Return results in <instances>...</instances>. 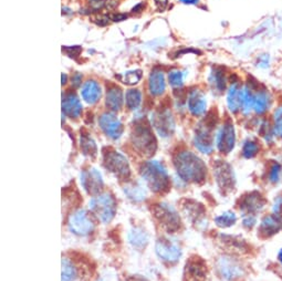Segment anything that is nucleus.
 Masks as SVG:
<instances>
[{
    "instance_id": "f257e3e1",
    "label": "nucleus",
    "mask_w": 282,
    "mask_h": 281,
    "mask_svg": "<svg viewBox=\"0 0 282 281\" xmlns=\"http://www.w3.org/2000/svg\"><path fill=\"white\" fill-rule=\"evenodd\" d=\"M174 165L177 175L184 182L200 184L206 178V165L192 152H180L174 159Z\"/></svg>"
},
{
    "instance_id": "f03ea898",
    "label": "nucleus",
    "mask_w": 282,
    "mask_h": 281,
    "mask_svg": "<svg viewBox=\"0 0 282 281\" xmlns=\"http://www.w3.org/2000/svg\"><path fill=\"white\" fill-rule=\"evenodd\" d=\"M142 178L154 193H164L169 189V177L166 169L159 161H149L141 169Z\"/></svg>"
},
{
    "instance_id": "7ed1b4c3",
    "label": "nucleus",
    "mask_w": 282,
    "mask_h": 281,
    "mask_svg": "<svg viewBox=\"0 0 282 281\" xmlns=\"http://www.w3.org/2000/svg\"><path fill=\"white\" fill-rule=\"evenodd\" d=\"M131 140L134 147L143 155L152 156L156 152V139L146 122H138L134 126Z\"/></svg>"
},
{
    "instance_id": "20e7f679",
    "label": "nucleus",
    "mask_w": 282,
    "mask_h": 281,
    "mask_svg": "<svg viewBox=\"0 0 282 281\" xmlns=\"http://www.w3.org/2000/svg\"><path fill=\"white\" fill-rule=\"evenodd\" d=\"M95 217L103 224H108L112 221L116 213V202L111 194L101 193L91 199L89 204Z\"/></svg>"
},
{
    "instance_id": "39448f33",
    "label": "nucleus",
    "mask_w": 282,
    "mask_h": 281,
    "mask_svg": "<svg viewBox=\"0 0 282 281\" xmlns=\"http://www.w3.org/2000/svg\"><path fill=\"white\" fill-rule=\"evenodd\" d=\"M153 215L166 231L174 232L180 228V217L170 204L161 203L153 208Z\"/></svg>"
},
{
    "instance_id": "423d86ee",
    "label": "nucleus",
    "mask_w": 282,
    "mask_h": 281,
    "mask_svg": "<svg viewBox=\"0 0 282 281\" xmlns=\"http://www.w3.org/2000/svg\"><path fill=\"white\" fill-rule=\"evenodd\" d=\"M104 166L109 172L121 179H127L131 175L128 161L116 151H109L104 155Z\"/></svg>"
},
{
    "instance_id": "0eeeda50",
    "label": "nucleus",
    "mask_w": 282,
    "mask_h": 281,
    "mask_svg": "<svg viewBox=\"0 0 282 281\" xmlns=\"http://www.w3.org/2000/svg\"><path fill=\"white\" fill-rule=\"evenodd\" d=\"M155 252L165 264H176L181 257V249L177 241L170 238H159L155 242Z\"/></svg>"
},
{
    "instance_id": "6e6552de",
    "label": "nucleus",
    "mask_w": 282,
    "mask_h": 281,
    "mask_svg": "<svg viewBox=\"0 0 282 281\" xmlns=\"http://www.w3.org/2000/svg\"><path fill=\"white\" fill-rule=\"evenodd\" d=\"M214 174L218 187L224 194L230 193L231 190L235 188L236 186L235 172H233L231 166L227 164L226 162L218 161L217 163L214 165Z\"/></svg>"
},
{
    "instance_id": "1a4fd4ad",
    "label": "nucleus",
    "mask_w": 282,
    "mask_h": 281,
    "mask_svg": "<svg viewBox=\"0 0 282 281\" xmlns=\"http://www.w3.org/2000/svg\"><path fill=\"white\" fill-rule=\"evenodd\" d=\"M68 226L76 236H88L94 230V222L84 209H79L69 217Z\"/></svg>"
},
{
    "instance_id": "9d476101",
    "label": "nucleus",
    "mask_w": 282,
    "mask_h": 281,
    "mask_svg": "<svg viewBox=\"0 0 282 281\" xmlns=\"http://www.w3.org/2000/svg\"><path fill=\"white\" fill-rule=\"evenodd\" d=\"M152 124L162 137H169L175 132V121L173 114L167 108H162L153 114Z\"/></svg>"
},
{
    "instance_id": "9b49d317",
    "label": "nucleus",
    "mask_w": 282,
    "mask_h": 281,
    "mask_svg": "<svg viewBox=\"0 0 282 281\" xmlns=\"http://www.w3.org/2000/svg\"><path fill=\"white\" fill-rule=\"evenodd\" d=\"M218 275L225 281H236L245 275L243 267L231 257H222L216 264Z\"/></svg>"
},
{
    "instance_id": "f8f14e48",
    "label": "nucleus",
    "mask_w": 282,
    "mask_h": 281,
    "mask_svg": "<svg viewBox=\"0 0 282 281\" xmlns=\"http://www.w3.org/2000/svg\"><path fill=\"white\" fill-rule=\"evenodd\" d=\"M215 124L216 123L213 120H210V122L205 120L195 132L194 144L204 154H210L213 152L212 131Z\"/></svg>"
},
{
    "instance_id": "ddd939ff",
    "label": "nucleus",
    "mask_w": 282,
    "mask_h": 281,
    "mask_svg": "<svg viewBox=\"0 0 282 281\" xmlns=\"http://www.w3.org/2000/svg\"><path fill=\"white\" fill-rule=\"evenodd\" d=\"M184 281H209L207 266L203 259L192 257L184 269Z\"/></svg>"
},
{
    "instance_id": "4468645a",
    "label": "nucleus",
    "mask_w": 282,
    "mask_h": 281,
    "mask_svg": "<svg viewBox=\"0 0 282 281\" xmlns=\"http://www.w3.org/2000/svg\"><path fill=\"white\" fill-rule=\"evenodd\" d=\"M236 143V132L232 123L228 121L219 127L216 135L217 149L224 154H228L233 150Z\"/></svg>"
},
{
    "instance_id": "2eb2a0df",
    "label": "nucleus",
    "mask_w": 282,
    "mask_h": 281,
    "mask_svg": "<svg viewBox=\"0 0 282 281\" xmlns=\"http://www.w3.org/2000/svg\"><path fill=\"white\" fill-rule=\"evenodd\" d=\"M81 185L85 192L93 196L101 194L104 182L101 173L97 169H90L81 173Z\"/></svg>"
},
{
    "instance_id": "dca6fc26",
    "label": "nucleus",
    "mask_w": 282,
    "mask_h": 281,
    "mask_svg": "<svg viewBox=\"0 0 282 281\" xmlns=\"http://www.w3.org/2000/svg\"><path fill=\"white\" fill-rule=\"evenodd\" d=\"M99 124L101 130L110 139L117 140L123 133V125L118 118L112 113H103L99 117Z\"/></svg>"
},
{
    "instance_id": "f3484780",
    "label": "nucleus",
    "mask_w": 282,
    "mask_h": 281,
    "mask_svg": "<svg viewBox=\"0 0 282 281\" xmlns=\"http://www.w3.org/2000/svg\"><path fill=\"white\" fill-rule=\"evenodd\" d=\"M181 209H183L185 217L195 225L202 224L205 221V209L203 205H200L198 202L186 199L181 203Z\"/></svg>"
},
{
    "instance_id": "a211bd4d",
    "label": "nucleus",
    "mask_w": 282,
    "mask_h": 281,
    "mask_svg": "<svg viewBox=\"0 0 282 281\" xmlns=\"http://www.w3.org/2000/svg\"><path fill=\"white\" fill-rule=\"evenodd\" d=\"M265 206V199L259 193H251L243 196L240 202V211L247 215H253L259 213Z\"/></svg>"
},
{
    "instance_id": "6ab92c4d",
    "label": "nucleus",
    "mask_w": 282,
    "mask_h": 281,
    "mask_svg": "<svg viewBox=\"0 0 282 281\" xmlns=\"http://www.w3.org/2000/svg\"><path fill=\"white\" fill-rule=\"evenodd\" d=\"M62 111L69 117L75 118L80 116L81 112H82V106H81L78 97L74 93L68 92L66 94H63V98H62Z\"/></svg>"
},
{
    "instance_id": "aec40b11",
    "label": "nucleus",
    "mask_w": 282,
    "mask_h": 281,
    "mask_svg": "<svg viewBox=\"0 0 282 281\" xmlns=\"http://www.w3.org/2000/svg\"><path fill=\"white\" fill-rule=\"evenodd\" d=\"M206 99H205L204 94L199 91V90L195 89L189 94L188 98V109L192 114L196 116L203 115L206 111Z\"/></svg>"
},
{
    "instance_id": "412c9836",
    "label": "nucleus",
    "mask_w": 282,
    "mask_h": 281,
    "mask_svg": "<svg viewBox=\"0 0 282 281\" xmlns=\"http://www.w3.org/2000/svg\"><path fill=\"white\" fill-rule=\"evenodd\" d=\"M82 98L88 104H95L102 95V89L100 84L94 80H89L84 83L82 88Z\"/></svg>"
},
{
    "instance_id": "4be33fe9",
    "label": "nucleus",
    "mask_w": 282,
    "mask_h": 281,
    "mask_svg": "<svg viewBox=\"0 0 282 281\" xmlns=\"http://www.w3.org/2000/svg\"><path fill=\"white\" fill-rule=\"evenodd\" d=\"M128 242L132 245L133 248H135L137 250H143L145 249V247L149 245L150 237L149 234L142 228L133 227L132 229L128 231Z\"/></svg>"
},
{
    "instance_id": "5701e85b",
    "label": "nucleus",
    "mask_w": 282,
    "mask_h": 281,
    "mask_svg": "<svg viewBox=\"0 0 282 281\" xmlns=\"http://www.w3.org/2000/svg\"><path fill=\"white\" fill-rule=\"evenodd\" d=\"M227 104L231 113H237L241 109V89L237 82L231 83L228 89Z\"/></svg>"
},
{
    "instance_id": "b1692460",
    "label": "nucleus",
    "mask_w": 282,
    "mask_h": 281,
    "mask_svg": "<svg viewBox=\"0 0 282 281\" xmlns=\"http://www.w3.org/2000/svg\"><path fill=\"white\" fill-rule=\"evenodd\" d=\"M79 278V266L72 259L63 257L62 259V281H76Z\"/></svg>"
},
{
    "instance_id": "393cba45",
    "label": "nucleus",
    "mask_w": 282,
    "mask_h": 281,
    "mask_svg": "<svg viewBox=\"0 0 282 281\" xmlns=\"http://www.w3.org/2000/svg\"><path fill=\"white\" fill-rule=\"evenodd\" d=\"M149 87L150 92L154 95V97H159V95L163 94L165 91V77L164 73L160 70H154L150 75L149 80Z\"/></svg>"
},
{
    "instance_id": "a878e982",
    "label": "nucleus",
    "mask_w": 282,
    "mask_h": 281,
    "mask_svg": "<svg viewBox=\"0 0 282 281\" xmlns=\"http://www.w3.org/2000/svg\"><path fill=\"white\" fill-rule=\"evenodd\" d=\"M107 107L111 111H119L123 107V92L118 87H112L108 90L107 99H105Z\"/></svg>"
},
{
    "instance_id": "bb28decb",
    "label": "nucleus",
    "mask_w": 282,
    "mask_h": 281,
    "mask_svg": "<svg viewBox=\"0 0 282 281\" xmlns=\"http://www.w3.org/2000/svg\"><path fill=\"white\" fill-rule=\"evenodd\" d=\"M271 104V94L267 91L266 89H260L256 92V99H255V107H253V111H255L258 115H261L268 111Z\"/></svg>"
},
{
    "instance_id": "cd10ccee",
    "label": "nucleus",
    "mask_w": 282,
    "mask_h": 281,
    "mask_svg": "<svg viewBox=\"0 0 282 281\" xmlns=\"http://www.w3.org/2000/svg\"><path fill=\"white\" fill-rule=\"evenodd\" d=\"M282 228V222L279 216H266L262 219L260 231L264 232L265 236H271L275 235L276 232H278Z\"/></svg>"
},
{
    "instance_id": "c85d7f7f",
    "label": "nucleus",
    "mask_w": 282,
    "mask_h": 281,
    "mask_svg": "<svg viewBox=\"0 0 282 281\" xmlns=\"http://www.w3.org/2000/svg\"><path fill=\"white\" fill-rule=\"evenodd\" d=\"M253 90L255 88L250 87V85H246L245 88L241 89V111L245 114L252 111L253 107H255L256 92Z\"/></svg>"
},
{
    "instance_id": "c756f323",
    "label": "nucleus",
    "mask_w": 282,
    "mask_h": 281,
    "mask_svg": "<svg viewBox=\"0 0 282 281\" xmlns=\"http://www.w3.org/2000/svg\"><path fill=\"white\" fill-rule=\"evenodd\" d=\"M80 146L82 150L83 154L85 156L90 157L91 160H93L97 156V143L91 137L88 133H82L80 136Z\"/></svg>"
},
{
    "instance_id": "7c9ffc66",
    "label": "nucleus",
    "mask_w": 282,
    "mask_h": 281,
    "mask_svg": "<svg viewBox=\"0 0 282 281\" xmlns=\"http://www.w3.org/2000/svg\"><path fill=\"white\" fill-rule=\"evenodd\" d=\"M209 82L214 84L215 89H216L218 92H224L225 90L227 89V77L225 71L221 68L214 69L212 73H210Z\"/></svg>"
},
{
    "instance_id": "2f4dec72",
    "label": "nucleus",
    "mask_w": 282,
    "mask_h": 281,
    "mask_svg": "<svg viewBox=\"0 0 282 281\" xmlns=\"http://www.w3.org/2000/svg\"><path fill=\"white\" fill-rule=\"evenodd\" d=\"M222 241L224 246L226 247L228 250L236 252V254H239V252L246 250V242L241 239H239L238 237L223 235Z\"/></svg>"
},
{
    "instance_id": "473e14b6",
    "label": "nucleus",
    "mask_w": 282,
    "mask_h": 281,
    "mask_svg": "<svg viewBox=\"0 0 282 281\" xmlns=\"http://www.w3.org/2000/svg\"><path fill=\"white\" fill-rule=\"evenodd\" d=\"M124 193L131 201L135 203L142 202L146 197V192L140 185H128V186L124 187Z\"/></svg>"
},
{
    "instance_id": "72a5a7b5",
    "label": "nucleus",
    "mask_w": 282,
    "mask_h": 281,
    "mask_svg": "<svg viewBox=\"0 0 282 281\" xmlns=\"http://www.w3.org/2000/svg\"><path fill=\"white\" fill-rule=\"evenodd\" d=\"M237 221V216L233 212H225L221 216L215 218V224L221 228H227L232 226Z\"/></svg>"
},
{
    "instance_id": "f704fd0d",
    "label": "nucleus",
    "mask_w": 282,
    "mask_h": 281,
    "mask_svg": "<svg viewBox=\"0 0 282 281\" xmlns=\"http://www.w3.org/2000/svg\"><path fill=\"white\" fill-rule=\"evenodd\" d=\"M141 100H142V94L140 90L137 89L128 90L126 93V104L128 109L131 110L137 109L141 104Z\"/></svg>"
},
{
    "instance_id": "c9c22d12",
    "label": "nucleus",
    "mask_w": 282,
    "mask_h": 281,
    "mask_svg": "<svg viewBox=\"0 0 282 281\" xmlns=\"http://www.w3.org/2000/svg\"><path fill=\"white\" fill-rule=\"evenodd\" d=\"M260 151V146L257 142L247 141L242 147V155L245 159H252Z\"/></svg>"
},
{
    "instance_id": "e433bc0d",
    "label": "nucleus",
    "mask_w": 282,
    "mask_h": 281,
    "mask_svg": "<svg viewBox=\"0 0 282 281\" xmlns=\"http://www.w3.org/2000/svg\"><path fill=\"white\" fill-rule=\"evenodd\" d=\"M274 133L276 136L282 137V106L277 108L274 113Z\"/></svg>"
},
{
    "instance_id": "4c0bfd02",
    "label": "nucleus",
    "mask_w": 282,
    "mask_h": 281,
    "mask_svg": "<svg viewBox=\"0 0 282 281\" xmlns=\"http://www.w3.org/2000/svg\"><path fill=\"white\" fill-rule=\"evenodd\" d=\"M183 77L184 73L180 72L178 70L170 71L169 74V81L171 87L175 89H178L179 87H181V85H183Z\"/></svg>"
},
{
    "instance_id": "58836bf2",
    "label": "nucleus",
    "mask_w": 282,
    "mask_h": 281,
    "mask_svg": "<svg viewBox=\"0 0 282 281\" xmlns=\"http://www.w3.org/2000/svg\"><path fill=\"white\" fill-rule=\"evenodd\" d=\"M142 78V72L140 70H135V71H130V72H126L124 74L123 81L126 84L130 85H134L140 82V80Z\"/></svg>"
},
{
    "instance_id": "ea45409f",
    "label": "nucleus",
    "mask_w": 282,
    "mask_h": 281,
    "mask_svg": "<svg viewBox=\"0 0 282 281\" xmlns=\"http://www.w3.org/2000/svg\"><path fill=\"white\" fill-rule=\"evenodd\" d=\"M281 173V165L278 163H272L270 172H269V180L271 183H277L280 178Z\"/></svg>"
},
{
    "instance_id": "a19ab883",
    "label": "nucleus",
    "mask_w": 282,
    "mask_h": 281,
    "mask_svg": "<svg viewBox=\"0 0 282 281\" xmlns=\"http://www.w3.org/2000/svg\"><path fill=\"white\" fill-rule=\"evenodd\" d=\"M63 51L64 54L68 55L70 58H73L75 59L76 56H79L81 55V47H69V48H63Z\"/></svg>"
},
{
    "instance_id": "79ce46f5",
    "label": "nucleus",
    "mask_w": 282,
    "mask_h": 281,
    "mask_svg": "<svg viewBox=\"0 0 282 281\" xmlns=\"http://www.w3.org/2000/svg\"><path fill=\"white\" fill-rule=\"evenodd\" d=\"M242 223H243V226L251 229V228L256 225V217L253 215H247L245 218H243Z\"/></svg>"
},
{
    "instance_id": "37998d69",
    "label": "nucleus",
    "mask_w": 282,
    "mask_h": 281,
    "mask_svg": "<svg viewBox=\"0 0 282 281\" xmlns=\"http://www.w3.org/2000/svg\"><path fill=\"white\" fill-rule=\"evenodd\" d=\"M274 212L275 215L281 217L282 216V197H279L277 201L275 202L274 205Z\"/></svg>"
},
{
    "instance_id": "c03bdc74",
    "label": "nucleus",
    "mask_w": 282,
    "mask_h": 281,
    "mask_svg": "<svg viewBox=\"0 0 282 281\" xmlns=\"http://www.w3.org/2000/svg\"><path fill=\"white\" fill-rule=\"evenodd\" d=\"M93 21L99 26H107L110 22L109 18L107 16H95V19H93Z\"/></svg>"
},
{
    "instance_id": "a18cd8bd",
    "label": "nucleus",
    "mask_w": 282,
    "mask_h": 281,
    "mask_svg": "<svg viewBox=\"0 0 282 281\" xmlns=\"http://www.w3.org/2000/svg\"><path fill=\"white\" fill-rule=\"evenodd\" d=\"M81 79H82V75H81L80 73H75V74L73 75L72 79H71V82H72V87H73V88L80 87Z\"/></svg>"
},
{
    "instance_id": "49530a36",
    "label": "nucleus",
    "mask_w": 282,
    "mask_h": 281,
    "mask_svg": "<svg viewBox=\"0 0 282 281\" xmlns=\"http://www.w3.org/2000/svg\"><path fill=\"white\" fill-rule=\"evenodd\" d=\"M156 7L161 9V10H163V9L166 8L167 6V2H169V0H154Z\"/></svg>"
},
{
    "instance_id": "de8ad7c7",
    "label": "nucleus",
    "mask_w": 282,
    "mask_h": 281,
    "mask_svg": "<svg viewBox=\"0 0 282 281\" xmlns=\"http://www.w3.org/2000/svg\"><path fill=\"white\" fill-rule=\"evenodd\" d=\"M127 281H150L149 279H146L145 277H143V276H132V277H130L127 279Z\"/></svg>"
},
{
    "instance_id": "09e8293b",
    "label": "nucleus",
    "mask_w": 282,
    "mask_h": 281,
    "mask_svg": "<svg viewBox=\"0 0 282 281\" xmlns=\"http://www.w3.org/2000/svg\"><path fill=\"white\" fill-rule=\"evenodd\" d=\"M181 2H185V3H193V4H195V3H197L199 0H180Z\"/></svg>"
},
{
    "instance_id": "8fccbe9b",
    "label": "nucleus",
    "mask_w": 282,
    "mask_h": 281,
    "mask_svg": "<svg viewBox=\"0 0 282 281\" xmlns=\"http://www.w3.org/2000/svg\"><path fill=\"white\" fill-rule=\"evenodd\" d=\"M278 260H279V263L282 265V249L279 251V254H278Z\"/></svg>"
},
{
    "instance_id": "3c124183",
    "label": "nucleus",
    "mask_w": 282,
    "mask_h": 281,
    "mask_svg": "<svg viewBox=\"0 0 282 281\" xmlns=\"http://www.w3.org/2000/svg\"><path fill=\"white\" fill-rule=\"evenodd\" d=\"M65 82H66V75L65 74H62V84H65Z\"/></svg>"
}]
</instances>
